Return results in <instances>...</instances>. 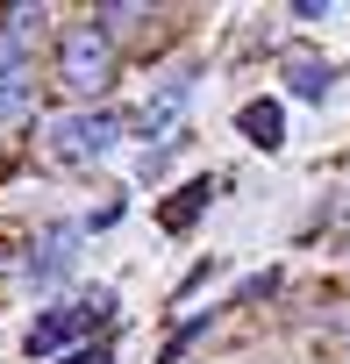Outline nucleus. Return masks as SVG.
I'll return each mask as SVG.
<instances>
[{
	"mask_svg": "<svg viewBox=\"0 0 350 364\" xmlns=\"http://www.w3.org/2000/svg\"><path fill=\"white\" fill-rule=\"evenodd\" d=\"M58 79H65V93L100 100V93L122 79V50H115V36H107L100 22H72V29L58 36Z\"/></svg>",
	"mask_w": 350,
	"mask_h": 364,
	"instance_id": "obj_1",
	"label": "nucleus"
},
{
	"mask_svg": "<svg viewBox=\"0 0 350 364\" xmlns=\"http://www.w3.org/2000/svg\"><path fill=\"white\" fill-rule=\"evenodd\" d=\"M115 143H122V114H107V107H72V114H58V122H51V136H43L51 164H65V171L100 164Z\"/></svg>",
	"mask_w": 350,
	"mask_h": 364,
	"instance_id": "obj_2",
	"label": "nucleus"
},
{
	"mask_svg": "<svg viewBox=\"0 0 350 364\" xmlns=\"http://www.w3.org/2000/svg\"><path fill=\"white\" fill-rule=\"evenodd\" d=\"M107 314H115V293H107V286H93V293H79V300H65V307H51V314L29 328V357H51L58 343H72V336L100 328Z\"/></svg>",
	"mask_w": 350,
	"mask_h": 364,
	"instance_id": "obj_3",
	"label": "nucleus"
},
{
	"mask_svg": "<svg viewBox=\"0 0 350 364\" xmlns=\"http://www.w3.org/2000/svg\"><path fill=\"white\" fill-rule=\"evenodd\" d=\"M193 86H201V72H193V65H171V72H164V79L150 86V100H143L136 129H143V136H164L171 122H179V114L193 107Z\"/></svg>",
	"mask_w": 350,
	"mask_h": 364,
	"instance_id": "obj_4",
	"label": "nucleus"
},
{
	"mask_svg": "<svg viewBox=\"0 0 350 364\" xmlns=\"http://www.w3.org/2000/svg\"><path fill=\"white\" fill-rule=\"evenodd\" d=\"M72 264H79V222H51L29 250V286H58Z\"/></svg>",
	"mask_w": 350,
	"mask_h": 364,
	"instance_id": "obj_5",
	"label": "nucleus"
},
{
	"mask_svg": "<svg viewBox=\"0 0 350 364\" xmlns=\"http://www.w3.org/2000/svg\"><path fill=\"white\" fill-rule=\"evenodd\" d=\"M236 129H243L258 150H279V143H286V100H279V93L243 100V107H236Z\"/></svg>",
	"mask_w": 350,
	"mask_h": 364,
	"instance_id": "obj_6",
	"label": "nucleus"
},
{
	"mask_svg": "<svg viewBox=\"0 0 350 364\" xmlns=\"http://www.w3.org/2000/svg\"><path fill=\"white\" fill-rule=\"evenodd\" d=\"M208 200H215V178H186V186H171V200L157 208V222L179 236V229H193V222L208 215Z\"/></svg>",
	"mask_w": 350,
	"mask_h": 364,
	"instance_id": "obj_7",
	"label": "nucleus"
},
{
	"mask_svg": "<svg viewBox=\"0 0 350 364\" xmlns=\"http://www.w3.org/2000/svg\"><path fill=\"white\" fill-rule=\"evenodd\" d=\"M329 86H336V72L314 50H286V93L293 100H329Z\"/></svg>",
	"mask_w": 350,
	"mask_h": 364,
	"instance_id": "obj_8",
	"label": "nucleus"
},
{
	"mask_svg": "<svg viewBox=\"0 0 350 364\" xmlns=\"http://www.w3.org/2000/svg\"><path fill=\"white\" fill-rule=\"evenodd\" d=\"M36 22H43V8H8V15H0V79L22 72V43H29Z\"/></svg>",
	"mask_w": 350,
	"mask_h": 364,
	"instance_id": "obj_9",
	"label": "nucleus"
},
{
	"mask_svg": "<svg viewBox=\"0 0 350 364\" xmlns=\"http://www.w3.org/2000/svg\"><path fill=\"white\" fill-rule=\"evenodd\" d=\"M29 114H36V93H29L22 72H8V79H0V129H22Z\"/></svg>",
	"mask_w": 350,
	"mask_h": 364,
	"instance_id": "obj_10",
	"label": "nucleus"
}]
</instances>
